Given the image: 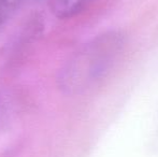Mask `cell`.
Returning <instances> with one entry per match:
<instances>
[{"label": "cell", "mask_w": 158, "mask_h": 157, "mask_svg": "<svg viewBox=\"0 0 158 157\" xmlns=\"http://www.w3.org/2000/svg\"><path fill=\"white\" fill-rule=\"evenodd\" d=\"M118 41L102 39L81 52L67 69L66 82L71 88H84L101 79L114 63Z\"/></svg>", "instance_id": "obj_1"}, {"label": "cell", "mask_w": 158, "mask_h": 157, "mask_svg": "<svg viewBox=\"0 0 158 157\" xmlns=\"http://www.w3.org/2000/svg\"><path fill=\"white\" fill-rule=\"evenodd\" d=\"M94 0H48L51 12L58 19H70L84 9H86Z\"/></svg>", "instance_id": "obj_2"}, {"label": "cell", "mask_w": 158, "mask_h": 157, "mask_svg": "<svg viewBox=\"0 0 158 157\" xmlns=\"http://www.w3.org/2000/svg\"><path fill=\"white\" fill-rule=\"evenodd\" d=\"M23 1L24 0H0V26L16 12Z\"/></svg>", "instance_id": "obj_3"}]
</instances>
